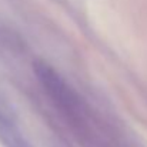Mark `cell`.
<instances>
[{
  "label": "cell",
  "mask_w": 147,
  "mask_h": 147,
  "mask_svg": "<svg viewBox=\"0 0 147 147\" xmlns=\"http://www.w3.org/2000/svg\"><path fill=\"white\" fill-rule=\"evenodd\" d=\"M0 137H1L3 143L6 144V147H30L29 143L20 134H17V131H14L10 127L9 123H1Z\"/></svg>",
  "instance_id": "1"
},
{
  "label": "cell",
  "mask_w": 147,
  "mask_h": 147,
  "mask_svg": "<svg viewBox=\"0 0 147 147\" xmlns=\"http://www.w3.org/2000/svg\"><path fill=\"white\" fill-rule=\"evenodd\" d=\"M0 123H9V113L1 103H0Z\"/></svg>",
  "instance_id": "2"
}]
</instances>
